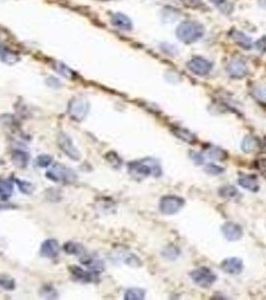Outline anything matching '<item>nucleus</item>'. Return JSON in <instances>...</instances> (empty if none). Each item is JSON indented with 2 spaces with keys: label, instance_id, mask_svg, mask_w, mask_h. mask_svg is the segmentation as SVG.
Instances as JSON below:
<instances>
[{
  "label": "nucleus",
  "instance_id": "c9c22d12",
  "mask_svg": "<svg viewBox=\"0 0 266 300\" xmlns=\"http://www.w3.org/2000/svg\"><path fill=\"white\" fill-rule=\"evenodd\" d=\"M190 156L193 159V161H195L196 163H202L203 162V158H202V156L200 154H198L196 152H192L190 154Z\"/></svg>",
  "mask_w": 266,
  "mask_h": 300
},
{
  "label": "nucleus",
  "instance_id": "1a4fd4ad",
  "mask_svg": "<svg viewBox=\"0 0 266 300\" xmlns=\"http://www.w3.org/2000/svg\"><path fill=\"white\" fill-rule=\"evenodd\" d=\"M226 69L228 74L232 78L236 79L243 78L248 72V68L246 66L245 62L240 58H233L232 60H230Z\"/></svg>",
  "mask_w": 266,
  "mask_h": 300
},
{
  "label": "nucleus",
  "instance_id": "f03ea898",
  "mask_svg": "<svg viewBox=\"0 0 266 300\" xmlns=\"http://www.w3.org/2000/svg\"><path fill=\"white\" fill-rule=\"evenodd\" d=\"M204 34V29L201 24L194 21H184L176 29V35L184 43H192V42L200 39Z\"/></svg>",
  "mask_w": 266,
  "mask_h": 300
},
{
  "label": "nucleus",
  "instance_id": "6e6552de",
  "mask_svg": "<svg viewBox=\"0 0 266 300\" xmlns=\"http://www.w3.org/2000/svg\"><path fill=\"white\" fill-rule=\"evenodd\" d=\"M187 68L198 76H205L211 71L212 63L203 57L196 56L188 61Z\"/></svg>",
  "mask_w": 266,
  "mask_h": 300
},
{
  "label": "nucleus",
  "instance_id": "dca6fc26",
  "mask_svg": "<svg viewBox=\"0 0 266 300\" xmlns=\"http://www.w3.org/2000/svg\"><path fill=\"white\" fill-rule=\"evenodd\" d=\"M238 183L241 187L253 193L259 190V182L255 175H242L239 177Z\"/></svg>",
  "mask_w": 266,
  "mask_h": 300
},
{
  "label": "nucleus",
  "instance_id": "412c9836",
  "mask_svg": "<svg viewBox=\"0 0 266 300\" xmlns=\"http://www.w3.org/2000/svg\"><path fill=\"white\" fill-rule=\"evenodd\" d=\"M14 185L10 180L0 179V199L7 200L13 193Z\"/></svg>",
  "mask_w": 266,
  "mask_h": 300
},
{
  "label": "nucleus",
  "instance_id": "4468645a",
  "mask_svg": "<svg viewBox=\"0 0 266 300\" xmlns=\"http://www.w3.org/2000/svg\"><path fill=\"white\" fill-rule=\"evenodd\" d=\"M29 160H30L29 153L27 151H25V150L15 149L12 151L11 161L16 167H18L20 169L25 168L28 165Z\"/></svg>",
  "mask_w": 266,
  "mask_h": 300
},
{
  "label": "nucleus",
  "instance_id": "6ab92c4d",
  "mask_svg": "<svg viewBox=\"0 0 266 300\" xmlns=\"http://www.w3.org/2000/svg\"><path fill=\"white\" fill-rule=\"evenodd\" d=\"M205 152L209 158L217 160V161H224L228 157L227 152L217 146H208Z\"/></svg>",
  "mask_w": 266,
  "mask_h": 300
},
{
  "label": "nucleus",
  "instance_id": "2f4dec72",
  "mask_svg": "<svg viewBox=\"0 0 266 300\" xmlns=\"http://www.w3.org/2000/svg\"><path fill=\"white\" fill-rule=\"evenodd\" d=\"M205 171L208 173V174H211V175H218L220 173H222L224 169L222 167L220 166H217L213 163H210V164H207L205 166Z\"/></svg>",
  "mask_w": 266,
  "mask_h": 300
},
{
  "label": "nucleus",
  "instance_id": "c85d7f7f",
  "mask_svg": "<svg viewBox=\"0 0 266 300\" xmlns=\"http://www.w3.org/2000/svg\"><path fill=\"white\" fill-rule=\"evenodd\" d=\"M17 187L19 188V190L22 192V193L24 194H32L33 191L35 189V187L33 186V184L31 182L25 181V180H20L18 178L14 179Z\"/></svg>",
  "mask_w": 266,
  "mask_h": 300
},
{
  "label": "nucleus",
  "instance_id": "f3484780",
  "mask_svg": "<svg viewBox=\"0 0 266 300\" xmlns=\"http://www.w3.org/2000/svg\"><path fill=\"white\" fill-rule=\"evenodd\" d=\"M0 60L6 64H9V65H13V64L20 60V57L17 53L10 50L8 47L0 45Z\"/></svg>",
  "mask_w": 266,
  "mask_h": 300
},
{
  "label": "nucleus",
  "instance_id": "4c0bfd02",
  "mask_svg": "<svg viewBox=\"0 0 266 300\" xmlns=\"http://www.w3.org/2000/svg\"><path fill=\"white\" fill-rule=\"evenodd\" d=\"M265 149H266V144H265Z\"/></svg>",
  "mask_w": 266,
  "mask_h": 300
},
{
  "label": "nucleus",
  "instance_id": "7c9ffc66",
  "mask_svg": "<svg viewBox=\"0 0 266 300\" xmlns=\"http://www.w3.org/2000/svg\"><path fill=\"white\" fill-rule=\"evenodd\" d=\"M40 294L42 295V297L44 298H48V299H54L57 297V292L56 290L51 287V286H45L43 287L40 291Z\"/></svg>",
  "mask_w": 266,
  "mask_h": 300
},
{
  "label": "nucleus",
  "instance_id": "0eeeda50",
  "mask_svg": "<svg viewBox=\"0 0 266 300\" xmlns=\"http://www.w3.org/2000/svg\"><path fill=\"white\" fill-rule=\"evenodd\" d=\"M185 201L183 198L175 195H165L160 199L159 209L165 215H172L181 210Z\"/></svg>",
  "mask_w": 266,
  "mask_h": 300
},
{
  "label": "nucleus",
  "instance_id": "f257e3e1",
  "mask_svg": "<svg viewBox=\"0 0 266 300\" xmlns=\"http://www.w3.org/2000/svg\"><path fill=\"white\" fill-rule=\"evenodd\" d=\"M128 171L135 178H145L150 175L159 177L162 173L158 161L152 158H145L128 163Z\"/></svg>",
  "mask_w": 266,
  "mask_h": 300
},
{
  "label": "nucleus",
  "instance_id": "b1692460",
  "mask_svg": "<svg viewBox=\"0 0 266 300\" xmlns=\"http://www.w3.org/2000/svg\"><path fill=\"white\" fill-rule=\"evenodd\" d=\"M81 262L89 268L91 271L100 273L103 269H104V265L103 262L99 259H95V258H86V259H82Z\"/></svg>",
  "mask_w": 266,
  "mask_h": 300
},
{
  "label": "nucleus",
  "instance_id": "5701e85b",
  "mask_svg": "<svg viewBox=\"0 0 266 300\" xmlns=\"http://www.w3.org/2000/svg\"><path fill=\"white\" fill-rule=\"evenodd\" d=\"M53 68L60 74L62 75L63 77L65 78H68V79H73L74 76H75V73L69 68L65 65L64 63H61V62H54L53 63Z\"/></svg>",
  "mask_w": 266,
  "mask_h": 300
},
{
  "label": "nucleus",
  "instance_id": "f704fd0d",
  "mask_svg": "<svg viewBox=\"0 0 266 300\" xmlns=\"http://www.w3.org/2000/svg\"><path fill=\"white\" fill-rule=\"evenodd\" d=\"M46 80H47L46 83L49 85L50 87H52V88H58V87H60L61 82L59 81V79H57V78H55V77H53V76H50V77H48Z\"/></svg>",
  "mask_w": 266,
  "mask_h": 300
},
{
  "label": "nucleus",
  "instance_id": "ddd939ff",
  "mask_svg": "<svg viewBox=\"0 0 266 300\" xmlns=\"http://www.w3.org/2000/svg\"><path fill=\"white\" fill-rule=\"evenodd\" d=\"M221 268L228 274L238 275L243 270V261L237 258V257H230V258H227L222 261Z\"/></svg>",
  "mask_w": 266,
  "mask_h": 300
},
{
  "label": "nucleus",
  "instance_id": "9b49d317",
  "mask_svg": "<svg viewBox=\"0 0 266 300\" xmlns=\"http://www.w3.org/2000/svg\"><path fill=\"white\" fill-rule=\"evenodd\" d=\"M69 269H70L72 276L75 278L76 280L84 282V283L94 282L98 278V274H99V273L94 272V271L83 270L79 266H71Z\"/></svg>",
  "mask_w": 266,
  "mask_h": 300
},
{
  "label": "nucleus",
  "instance_id": "7ed1b4c3",
  "mask_svg": "<svg viewBox=\"0 0 266 300\" xmlns=\"http://www.w3.org/2000/svg\"><path fill=\"white\" fill-rule=\"evenodd\" d=\"M46 177L53 182L72 183L76 180L77 175L74 171L61 163L54 164L46 172Z\"/></svg>",
  "mask_w": 266,
  "mask_h": 300
},
{
  "label": "nucleus",
  "instance_id": "2eb2a0df",
  "mask_svg": "<svg viewBox=\"0 0 266 300\" xmlns=\"http://www.w3.org/2000/svg\"><path fill=\"white\" fill-rule=\"evenodd\" d=\"M260 148H261L260 140L253 135H247L242 140L241 149L245 153H255Z\"/></svg>",
  "mask_w": 266,
  "mask_h": 300
},
{
  "label": "nucleus",
  "instance_id": "e433bc0d",
  "mask_svg": "<svg viewBox=\"0 0 266 300\" xmlns=\"http://www.w3.org/2000/svg\"><path fill=\"white\" fill-rule=\"evenodd\" d=\"M212 2H214V3H217V4H220V3H222L224 0H211Z\"/></svg>",
  "mask_w": 266,
  "mask_h": 300
},
{
  "label": "nucleus",
  "instance_id": "9d476101",
  "mask_svg": "<svg viewBox=\"0 0 266 300\" xmlns=\"http://www.w3.org/2000/svg\"><path fill=\"white\" fill-rule=\"evenodd\" d=\"M221 231H222V234L228 241H237L243 235L242 227L234 222L224 223L221 227Z\"/></svg>",
  "mask_w": 266,
  "mask_h": 300
},
{
  "label": "nucleus",
  "instance_id": "423d86ee",
  "mask_svg": "<svg viewBox=\"0 0 266 300\" xmlns=\"http://www.w3.org/2000/svg\"><path fill=\"white\" fill-rule=\"evenodd\" d=\"M89 111V102L83 97L73 98L68 105V114L75 121H82Z\"/></svg>",
  "mask_w": 266,
  "mask_h": 300
},
{
  "label": "nucleus",
  "instance_id": "393cba45",
  "mask_svg": "<svg viewBox=\"0 0 266 300\" xmlns=\"http://www.w3.org/2000/svg\"><path fill=\"white\" fill-rule=\"evenodd\" d=\"M145 297V290L142 288H129L124 293V299L126 300H141Z\"/></svg>",
  "mask_w": 266,
  "mask_h": 300
},
{
  "label": "nucleus",
  "instance_id": "a878e982",
  "mask_svg": "<svg viewBox=\"0 0 266 300\" xmlns=\"http://www.w3.org/2000/svg\"><path fill=\"white\" fill-rule=\"evenodd\" d=\"M15 280L12 277L6 274L0 273V287L7 291H12L15 289Z\"/></svg>",
  "mask_w": 266,
  "mask_h": 300
},
{
  "label": "nucleus",
  "instance_id": "a211bd4d",
  "mask_svg": "<svg viewBox=\"0 0 266 300\" xmlns=\"http://www.w3.org/2000/svg\"><path fill=\"white\" fill-rule=\"evenodd\" d=\"M111 22L113 23V25L123 30H130L132 28V23L130 19L121 13L113 14L111 16Z\"/></svg>",
  "mask_w": 266,
  "mask_h": 300
},
{
  "label": "nucleus",
  "instance_id": "aec40b11",
  "mask_svg": "<svg viewBox=\"0 0 266 300\" xmlns=\"http://www.w3.org/2000/svg\"><path fill=\"white\" fill-rule=\"evenodd\" d=\"M172 132L173 134L176 136L180 138L181 140H183L184 142L186 143H189V144H194L196 142V137L193 133H191L189 130L185 129V128H173L172 129Z\"/></svg>",
  "mask_w": 266,
  "mask_h": 300
},
{
  "label": "nucleus",
  "instance_id": "39448f33",
  "mask_svg": "<svg viewBox=\"0 0 266 300\" xmlns=\"http://www.w3.org/2000/svg\"><path fill=\"white\" fill-rule=\"evenodd\" d=\"M57 143L59 148L61 149V151L68 158L72 159L73 161L80 160V151L74 145L72 139L68 134H66L65 132H60L57 136Z\"/></svg>",
  "mask_w": 266,
  "mask_h": 300
},
{
  "label": "nucleus",
  "instance_id": "f8f14e48",
  "mask_svg": "<svg viewBox=\"0 0 266 300\" xmlns=\"http://www.w3.org/2000/svg\"><path fill=\"white\" fill-rule=\"evenodd\" d=\"M60 252V246L55 239H47L44 241L41 246L39 253L42 257L45 258H55Z\"/></svg>",
  "mask_w": 266,
  "mask_h": 300
},
{
  "label": "nucleus",
  "instance_id": "c756f323",
  "mask_svg": "<svg viewBox=\"0 0 266 300\" xmlns=\"http://www.w3.org/2000/svg\"><path fill=\"white\" fill-rule=\"evenodd\" d=\"M53 158L48 154H41L36 158V164L41 168H47L52 163Z\"/></svg>",
  "mask_w": 266,
  "mask_h": 300
},
{
  "label": "nucleus",
  "instance_id": "72a5a7b5",
  "mask_svg": "<svg viewBox=\"0 0 266 300\" xmlns=\"http://www.w3.org/2000/svg\"><path fill=\"white\" fill-rule=\"evenodd\" d=\"M257 170L260 172V174L266 179V158L258 159L255 163Z\"/></svg>",
  "mask_w": 266,
  "mask_h": 300
},
{
  "label": "nucleus",
  "instance_id": "473e14b6",
  "mask_svg": "<svg viewBox=\"0 0 266 300\" xmlns=\"http://www.w3.org/2000/svg\"><path fill=\"white\" fill-rule=\"evenodd\" d=\"M179 254V250L177 249V247L174 246H169L167 248H165V250L163 251V255L164 257L168 259H175L177 256Z\"/></svg>",
  "mask_w": 266,
  "mask_h": 300
},
{
  "label": "nucleus",
  "instance_id": "4be33fe9",
  "mask_svg": "<svg viewBox=\"0 0 266 300\" xmlns=\"http://www.w3.org/2000/svg\"><path fill=\"white\" fill-rule=\"evenodd\" d=\"M63 249L64 251L69 254V255H82L83 252H84V247L78 243V242H75V241H68L66 242L63 246Z\"/></svg>",
  "mask_w": 266,
  "mask_h": 300
},
{
  "label": "nucleus",
  "instance_id": "20e7f679",
  "mask_svg": "<svg viewBox=\"0 0 266 300\" xmlns=\"http://www.w3.org/2000/svg\"><path fill=\"white\" fill-rule=\"evenodd\" d=\"M191 279L202 288L210 287L217 279L216 274L207 267L197 268L190 272Z\"/></svg>",
  "mask_w": 266,
  "mask_h": 300
},
{
  "label": "nucleus",
  "instance_id": "bb28decb",
  "mask_svg": "<svg viewBox=\"0 0 266 300\" xmlns=\"http://www.w3.org/2000/svg\"><path fill=\"white\" fill-rule=\"evenodd\" d=\"M232 36H233L234 40L237 42V43L244 49H250L251 48V41L245 34L235 31L232 34Z\"/></svg>",
  "mask_w": 266,
  "mask_h": 300
},
{
  "label": "nucleus",
  "instance_id": "cd10ccee",
  "mask_svg": "<svg viewBox=\"0 0 266 300\" xmlns=\"http://www.w3.org/2000/svg\"><path fill=\"white\" fill-rule=\"evenodd\" d=\"M219 194L226 199H233L238 195V190L232 185H224L219 189Z\"/></svg>",
  "mask_w": 266,
  "mask_h": 300
}]
</instances>
